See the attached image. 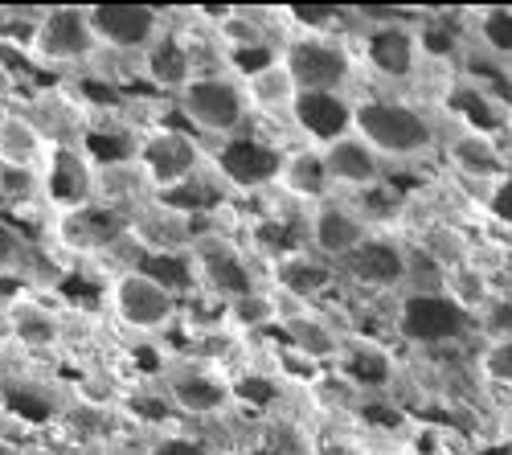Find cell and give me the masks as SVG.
Here are the masks:
<instances>
[{
	"label": "cell",
	"instance_id": "6da1fadb",
	"mask_svg": "<svg viewBox=\"0 0 512 455\" xmlns=\"http://www.w3.org/2000/svg\"><path fill=\"white\" fill-rule=\"evenodd\" d=\"M353 132L381 160H418L439 144V132L426 111L402 99H353Z\"/></svg>",
	"mask_w": 512,
	"mask_h": 455
},
{
	"label": "cell",
	"instance_id": "7a4b0ae2",
	"mask_svg": "<svg viewBox=\"0 0 512 455\" xmlns=\"http://www.w3.org/2000/svg\"><path fill=\"white\" fill-rule=\"evenodd\" d=\"M41 197H46L54 218L99 201V164L87 144H74V140L50 144L46 164H41Z\"/></svg>",
	"mask_w": 512,
	"mask_h": 455
},
{
	"label": "cell",
	"instance_id": "3957f363",
	"mask_svg": "<svg viewBox=\"0 0 512 455\" xmlns=\"http://www.w3.org/2000/svg\"><path fill=\"white\" fill-rule=\"evenodd\" d=\"M279 62L291 74L295 91H345L353 78V50L340 37H287Z\"/></svg>",
	"mask_w": 512,
	"mask_h": 455
},
{
	"label": "cell",
	"instance_id": "277c9868",
	"mask_svg": "<svg viewBox=\"0 0 512 455\" xmlns=\"http://www.w3.org/2000/svg\"><path fill=\"white\" fill-rule=\"evenodd\" d=\"M95 33L87 5H50L33 17L29 29V54L41 66H78L95 58Z\"/></svg>",
	"mask_w": 512,
	"mask_h": 455
},
{
	"label": "cell",
	"instance_id": "5b68a950",
	"mask_svg": "<svg viewBox=\"0 0 512 455\" xmlns=\"http://www.w3.org/2000/svg\"><path fill=\"white\" fill-rule=\"evenodd\" d=\"M177 107L197 132H205L213 140L238 136L246 123L242 87H238V78H226V74H197L177 95Z\"/></svg>",
	"mask_w": 512,
	"mask_h": 455
},
{
	"label": "cell",
	"instance_id": "8992f818",
	"mask_svg": "<svg viewBox=\"0 0 512 455\" xmlns=\"http://www.w3.org/2000/svg\"><path fill=\"white\" fill-rule=\"evenodd\" d=\"M193 271H197V283L205 292H213L222 304L238 300V296H250L259 292V271L250 267V259L242 255V246L230 242L226 234H209V238H197L193 242Z\"/></svg>",
	"mask_w": 512,
	"mask_h": 455
},
{
	"label": "cell",
	"instance_id": "52a82bcc",
	"mask_svg": "<svg viewBox=\"0 0 512 455\" xmlns=\"http://www.w3.org/2000/svg\"><path fill=\"white\" fill-rule=\"evenodd\" d=\"M136 169L144 177L148 189L156 193H168V189H181L197 177L201 169V144L189 136V132H177V128H164V132H152L140 148H136Z\"/></svg>",
	"mask_w": 512,
	"mask_h": 455
},
{
	"label": "cell",
	"instance_id": "ba28073f",
	"mask_svg": "<svg viewBox=\"0 0 512 455\" xmlns=\"http://www.w3.org/2000/svg\"><path fill=\"white\" fill-rule=\"evenodd\" d=\"M54 234H58V246L70 255H107L119 238L132 234V210L111 201H91L74 214H62Z\"/></svg>",
	"mask_w": 512,
	"mask_h": 455
},
{
	"label": "cell",
	"instance_id": "9c48e42d",
	"mask_svg": "<svg viewBox=\"0 0 512 455\" xmlns=\"http://www.w3.org/2000/svg\"><path fill=\"white\" fill-rule=\"evenodd\" d=\"M213 169L218 177L242 193L250 189H267V185H279V169H283V152L259 136H230V140H218L213 144Z\"/></svg>",
	"mask_w": 512,
	"mask_h": 455
},
{
	"label": "cell",
	"instance_id": "30bf717a",
	"mask_svg": "<svg viewBox=\"0 0 512 455\" xmlns=\"http://www.w3.org/2000/svg\"><path fill=\"white\" fill-rule=\"evenodd\" d=\"M95 46L115 54H144L164 33V13L152 5H87Z\"/></svg>",
	"mask_w": 512,
	"mask_h": 455
},
{
	"label": "cell",
	"instance_id": "8fae6325",
	"mask_svg": "<svg viewBox=\"0 0 512 455\" xmlns=\"http://www.w3.org/2000/svg\"><path fill=\"white\" fill-rule=\"evenodd\" d=\"M472 316L447 296H398V333L410 345H451L463 341Z\"/></svg>",
	"mask_w": 512,
	"mask_h": 455
},
{
	"label": "cell",
	"instance_id": "7c38bea8",
	"mask_svg": "<svg viewBox=\"0 0 512 455\" xmlns=\"http://www.w3.org/2000/svg\"><path fill=\"white\" fill-rule=\"evenodd\" d=\"M111 312L136 333H160L177 316V296H168L144 271H123L111 279Z\"/></svg>",
	"mask_w": 512,
	"mask_h": 455
},
{
	"label": "cell",
	"instance_id": "4fadbf2b",
	"mask_svg": "<svg viewBox=\"0 0 512 455\" xmlns=\"http://www.w3.org/2000/svg\"><path fill=\"white\" fill-rule=\"evenodd\" d=\"M406 259L410 251L398 242V238H386V234H369L357 251H349L340 263H332L340 275L357 287H369V292H398L406 287Z\"/></svg>",
	"mask_w": 512,
	"mask_h": 455
},
{
	"label": "cell",
	"instance_id": "5bb4252c",
	"mask_svg": "<svg viewBox=\"0 0 512 455\" xmlns=\"http://www.w3.org/2000/svg\"><path fill=\"white\" fill-rule=\"evenodd\" d=\"M369 218L361 210H353V205L345 201H320L312 205L308 214V242H312V255L328 259V263H340L349 251H357V246L369 238Z\"/></svg>",
	"mask_w": 512,
	"mask_h": 455
},
{
	"label": "cell",
	"instance_id": "9a60e30c",
	"mask_svg": "<svg viewBox=\"0 0 512 455\" xmlns=\"http://www.w3.org/2000/svg\"><path fill=\"white\" fill-rule=\"evenodd\" d=\"M287 119L300 128L308 148L320 152L353 132V99L345 91H308V95H295V107Z\"/></svg>",
	"mask_w": 512,
	"mask_h": 455
},
{
	"label": "cell",
	"instance_id": "2e32d148",
	"mask_svg": "<svg viewBox=\"0 0 512 455\" xmlns=\"http://www.w3.org/2000/svg\"><path fill=\"white\" fill-rule=\"evenodd\" d=\"M320 160H324V177H328L332 189L369 193V189H377L381 181H386V160H381L357 132L320 148Z\"/></svg>",
	"mask_w": 512,
	"mask_h": 455
},
{
	"label": "cell",
	"instance_id": "e0dca14e",
	"mask_svg": "<svg viewBox=\"0 0 512 455\" xmlns=\"http://www.w3.org/2000/svg\"><path fill=\"white\" fill-rule=\"evenodd\" d=\"M422 54H418V41H414V25L402 21H386L377 29H365V66L386 78V82H406L414 78Z\"/></svg>",
	"mask_w": 512,
	"mask_h": 455
},
{
	"label": "cell",
	"instance_id": "ac0fdd59",
	"mask_svg": "<svg viewBox=\"0 0 512 455\" xmlns=\"http://www.w3.org/2000/svg\"><path fill=\"white\" fill-rule=\"evenodd\" d=\"M447 107H451V115H455L459 128L484 132V136H496V140H500V132H508V123H512V107H508L504 99L488 95L484 87H476V82L463 78V74L451 82Z\"/></svg>",
	"mask_w": 512,
	"mask_h": 455
},
{
	"label": "cell",
	"instance_id": "d6986e66",
	"mask_svg": "<svg viewBox=\"0 0 512 455\" xmlns=\"http://www.w3.org/2000/svg\"><path fill=\"white\" fill-rule=\"evenodd\" d=\"M443 148H447V164H451L459 177H467V181L492 185V181H500L508 173V160H504V148H500L496 136L455 128Z\"/></svg>",
	"mask_w": 512,
	"mask_h": 455
},
{
	"label": "cell",
	"instance_id": "ffe728a7",
	"mask_svg": "<svg viewBox=\"0 0 512 455\" xmlns=\"http://www.w3.org/2000/svg\"><path fill=\"white\" fill-rule=\"evenodd\" d=\"M140 66H144V78L152 82L156 91H173V95H181L189 82L197 78L193 54L185 50V41L177 33H168V29L144 50V62Z\"/></svg>",
	"mask_w": 512,
	"mask_h": 455
},
{
	"label": "cell",
	"instance_id": "44dd1931",
	"mask_svg": "<svg viewBox=\"0 0 512 455\" xmlns=\"http://www.w3.org/2000/svg\"><path fill=\"white\" fill-rule=\"evenodd\" d=\"M332 279H336V267L328 259L312 255V251H283L271 263V283L279 287L283 296H295V300L320 296Z\"/></svg>",
	"mask_w": 512,
	"mask_h": 455
},
{
	"label": "cell",
	"instance_id": "7402d4cb",
	"mask_svg": "<svg viewBox=\"0 0 512 455\" xmlns=\"http://www.w3.org/2000/svg\"><path fill=\"white\" fill-rule=\"evenodd\" d=\"M230 398H234V386L205 374V369H181V374L168 382V402H173L181 415L213 419V415H222V410L230 406Z\"/></svg>",
	"mask_w": 512,
	"mask_h": 455
},
{
	"label": "cell",
	"instance_id": "603a6c76",
	"mask_svg": "<svg viewBox=\"0 0 512 455\" xmlns=\"http://www.w3.org/2000/svg\"><path fill=\"white\" fill-rule=\"evenodd\" d=\"M132 238L144 251H164V255H189L193 251V230L189 214H177L168 205H152L144 214H132Z\"/></svg>",
	"mask_w": 512,
	"mask_h": 455
},
{
	"label": "cell",
	"instance_id": "cb8c5ba5",
	"mask_svg": "<svg viewBox=\"0 0 512 455\" xmlns=\"http://www.w3.org/2000/svg\"><path fill=\"white\" fill-rule=\"evenodd\" d=\"M46 136L33 119L25 115H0V164L5 169H25V173H41L46 164Z\"/></svg>",
	"mask_w": 512,
	"mask_h": 455
},
{
	"label": "cell",
	"instance_id": "d4e9b609",
	"mask_svg": "<svg viewBox=\"0 0 512 455\" xmlns=\"http://www.w3.org/2000/svg\"><path fill=\"white\" fill-rule=\"evenodd\" d=\"M242 87V99H246V111H259V115H291L295 107V82L291 74L283 70V62H271L263 70H254L246 78H238Z\"/></svg>",
	"mask_w": 512,
	"mask_h": 455
},
{
	"label": "cell",
	"instance_id": "484cf974",
	"mask_svg": "<svg viewBox=\"0 0 512 455\" xmlns=\"http://www.w3.org/2000/svg\"><path fill=\"white\" fill-rule=\"evenodd\" d=\"M5 328L25 349H50L62 341V316L50 312L41 300H13L5 312Z\"/></svg>",
	"mask_w": 512,
	"mask_h": 455
},
{
	"label": "cell",
	"instance_id": "4316f807",
	"mask_svg": "<svg viewBox=\"0 0 512 455\" xmlns=\"http://www.w3.org/2000/svg\"><path fill=\"white\" fill-rule=\"evenodd\" d=\"M336 369L353 390H386L394 382V357L381 349V345H340Z\"/></svg>",
	"mask_w": 512,
	"mask_h": 455
},
{
	"label": "cell",
	"instance_id": "83f0119b",
	"mask_svg": "<svg viewBox=\"0 0 512 455\" xmlns=\"http://www.w3.org/2000/svg\"><path fill=\"white\" fill-rule=\"evenodd\" d=\"M279 328H283V341L304 361H336L340 345H345L336 337V328L328 320L312 316V312H291V316L279 320Z\"/></svg>",
	"mask_w": 512,
	"mask_h": 455
},
{
	"label": "cell",
	"instance_id": "f1b7e54d",
	"mask_svg": "<svg viewBox=\"0 0 512 455\" xmlns=\"http://www.w3.org/2000/svg\"><path fill=\"white\" fill-rule=\"evenodd\" d=\"M279 185L300 197V201H328V177H324V160L316 148H300V152H283V169H279Z\"/></svg>",
	"mask_w": 512,
	"mask_h": 455
},
{
	"label": "cell",
	"instance_id": "f546056e",
	"mask_svg": "<svg viewBox=\"0 0 512 455\" xmlns=\"http://www.w3.org/2000/svg\"><path fill=\"white\" fill-rule=\"evenodd\" d=\"M279 320H283L279 296L263 292V287L226 304V328H234V333H267V328H275Z\"/></svg>",
	"mask_w": 512,
	"mask_h": 455
},
{
	"label": "cell",
	"instance_id": "4dcf8cb0",
	"mask_svg": "<svg viewBox=\"0 0 512 455\" xmlns=\"http://www.w3.org/2000/svg\"><path fill=\"white\" fill-rule=\"evenodd\" d=\"M136 271H144L152 283H160L168 296H189V292H197V271H193V259L189 255H164V251H148L144 259H140V267Z\"/></svg>",
	"mask_w": 512,
	"mask_h": 455
},
{
	"label": "cell",
	"instance_id": "1f68e13d",
	"mask_svg": "<svg viewBox=\"0 0 512 455\" xmlns=\"http://www.w3.org/2000/svg\"><path fill=\"white\" fill-rule=\"evenodd\" d=\"M443 296H447L451 304H459L467 316L476 320V312L492 300V283H488L484 267H476V263H459V267H447Z\"/></svg>",
	"mask_w": 512,
	"mask_h": 455
},
{
	"label": "cell",
	"instance_id": "d6a6232c",
	"mask_svg": "<svg viewBox=\"0 0 512 455\" xmlns=\"http://www.w3.org/2000/svg\"><path fill=\"white\" fill-rule=\"evenodd\" d=\"M472 29H476V41H480L484 58L512 66V9H504V5L480 9Z\"/></svg>",
	"mask_w": 512,
	"mask_h": 455
},
{
	"label": "cell",
	"instance_id": "836d02e7",
	"mask_svg": "<svg viewBox=\"0 0 512 455\" xmlns=\"http://www.w3.org/2000/svg\"><path fill=\"white\" fill-rule=\"evenodd\" d=\"M283 17L291 25V37H336L345 13L332 5H291V9H283Z\"/></svg>",
	"mask_w": 512,
	"mask_h": 455
},
{
	"label": "cell",
	"instance_id": "e575fe53",
	"mask_svg": "<svg viewBox=\"0 0 512 455\" xmlns=\"http://www.w3.org/2000/svg\"><path fill=\"white\" fill-rule=\"evenodd\" d=\"M414 41H418V54L435 58V62H447V58L459 54V29L439 25L435 17H426L422 25H414Z\"/></svg>",
	"mask_w": 512,
	"mask_h": 455
},
{
	"label": "cell",
	"instance_id": "d590c367",
	"mask_svg": "<svg viewBox=\"0 0 512 455\" xmlns=\"http://www.w3.org/2000/svg\"><path fill=\"white\" fill-rule=\"evenodd\" d=\"M472 324L484 333V341H508L512 337V296L508 292H492V300L476 312Z\"/></svg>",
	"mask_w": 512,
	"mask_h": 455
},
{
	"label": "cell",
	"instance_id": "8d00e7d4",
	"mask_svg": "<svg viewBox=\"0 0 512 455\" xmlns=\"http://www.w3.org/2000/svg\"><path fill=\"white\" fill-rule=\"evenodd\" d=\"M480 374H484V382H492V386H500V390H512V337L484 345V353H480Z\"/></svg>",
	"mask_w": 512,
	"mask_h": 455
},
{
	"label": "cell",
	"instance_id": "74e56055",
	"mask_svg": "<svg viewBox=\"0 0 512 455\" xmlns=\"http://www.w3.org/2000/svg\"><path fill=\"white\" fill-rule=\"evenodd\" d=\"M484 210H488V218H492L496 226L512 230V173H504L500 181L488 185V193H484Z\"/></svg>",
	"mask_w": 512,
	"mask_h": 455
},
{
	"label": "cell",
	"instance_id": "f35d334b",
	"mask_svg": "<svg viewBox=\"0 0 512 455\" xmlns=\"http://www.w3.org/2000/svg\"><path fill=\"white\" fill-rule=\"evenodd\" d=\"M41 193V173H25V169H5L0 164V197L9 201H29Z\"/></svg>",
	"mask_w": 512,
	"mask_h": 455
},
{
	"label": "cell",
	"instance_id": "ab89813d",
	"mask_svg": "<svg viewBox=\"0 0 512 455\" xmlns=\"http://www.w3.org/2000/svg\"><path fill=\"white\" fill-rule=\"evenodd\" d=\"M144 455H213V451L193 435H156Z\"/></svg>",
	"mask_w": 512,
	"mask_h": 455
},
{
	"label": "cell",
	"instance_id": "60d3db41",
	"mask_svg": "<svg viewBox=\"0 0 512 455\" xmlns=\"http://www.w3.org/2000/svg\"><path fill=\"white\" fill-rule=\"evenodd\" d=\"M21 259H25V242H21V234H17L9 222H0V275L17 271Z\"/></svg>",
	"mask_w": 512,
	"mask_h": 455
},
{
	"label": "cell",
	"instance_id": "b9f144b4",
	"mask_svg": "<svg viewBox=\"0 0 512 455\" xmlns=\"http://www.w3.org/2000/svg\"><path fill=\"white\" fill-rule=\"evenodd\" d=\"M472 455H512V443H480Z\"/></svg>",
	"mask_w": 512,
	"mask_h": 455
},
{
	"label": "cell",
	"instance_id": "7bdbcfd3",
	"mask_svg": "<svg viewBox=\"0 0 512 455\" xmlns=\"http://www.w3.org/2000/svg\"><path fill=\"white\" fill-rule=\"evenodd\" d=\"M508 427H512V398H508Z\"/></svg>",
	"mask_w": 512,
	"mask_h": 455
},
{
	"label": "cell",
	"instance_id": "ee69618b",
	"mask_svg": "<svg viewBox=\"0 0 512 455\" xmlns=\"http://www.w3.org/2000/svg\"><path fill=\"white\" fill-rule=\"evenodd\" d=\"M504 136H508V140H512V123H508V132H504Z\"/></svg>",
	"mask_w": 512,
	"mask_h": 455
}]
</instances>
